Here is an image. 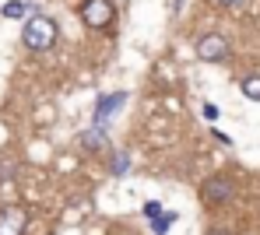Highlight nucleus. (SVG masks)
I'll list each match as a JSON object with an SVG mask.
<instances>
[{"label":"nucleus","mask_w":260,"mask_h":235,"mask_svg":"<svg viewBox=\"0 0 260 235\" xmlns=\"http://www.w3.org/2000/svg\"><path fill=\"white\" fill-rule=\"evenodd\" d=\"M21 39H25V46L32 49V53H46V49L56 43V21L46 18V14H32V18L25 21Z\"/></svg>","instance_id":"obj_1"},{"label":"nucleus","mask_w":260,"mask_h":235,"mask_svg":"<svg viewBox=\"0 0 260 235\" xmlns=\"http://www.w3.org/2000/svg\"><path fill=\"white\" fill-rule=\"evenodd\" d=\"M113 18H116L113 0H85L81 4V21H85L88 28H109Z\"/></svg>","instance_id":"obj_2"},{"label":"nucleus","mask_w":260,"mask_h":235,"mask_svg":"<svg viewBox=\"0 0 260 235\" xmlns=\"http://www.w3.org/2000/svg\"><path fill=\"white\" fill-rule=\"evenodd\" d=\"M25 225H28L25 207H18V204L0 207V235H25Z\"/></svg>","instance_id":"obj_3"},{"label":"nucleus","mask_w":260,"mask_h":235,"mask_svg":"<svg viewBox=\"0 0 260 235\" xmlns=\"http://www.w3.org/2000/svg\"><path fill=\"white\" fill-rule=\"evenodd\" d=\"M197 56L208 60V63L225 60L229 56V39L225 35H204V39H197Z\"/></svg>","instance_id":"obj_4"},{"label":"nucleus","mask_w":260,"mask_h":235,"mask_svg":"<svg viewBox=\"0 0 260 235\" xmlns=\"http://www.w3.org/2000/svg\"><path fill=\"white\" fill-rule=\"evenodd\" d=\"M201 197H204V204H221V200H229V197H232V179H229V176L208 179L204 189H201Z\"/></svg>","instance_id":"obj_5"},{"label":"nucleus","mask_w":260,"mask_h":235,"mask_svg":"<svg viewBox=\"0 0 260 235\" xmlns=\"http://www.w3.org/2000/svg\"><path fill=\"white\" fill-rule=\"evenodd\" d=\"M123 102H127V95H123V92H116V95H106V98H102V105H99V112H95V123H99V127H106L109 112L123 109Z\"/></svg>","instance_id":"obj_6"},{"label":"nucleus","mask_w":260,"mask_h":235,"mask_svg":"<svg viewBox=\"0 0 260 235\" xmlns=\"http://www.w3.org/2000/svg\"><path fill=\"white\" fill-rule=\"evenodd\" d=\"M243 95H246L250 102H260V74H253V77L243 81Z\"/></svg>","instance_id":"obj_7"},{"label":"nucleus","mask_w":260,"mask_h":235,"mask_svg":"<svg viewBox=\"0 0 260 235\" xmlns=\"http://www.w3.org/2000/svg\"><path fill=\"white\" fill-rule=\"evenodd\" d=\"M28 7L21 4V0H11V4H4V18H21Z\"/></svg>","instance_id":"obj_8"},{"label":"nucleus","mask_w":260,"mask_h":235,"mask_svg":"<svg viewBox=\"0 0 260 235\" xmlns=\"http://www.w3.org/2000/svg\"><path fill=\"white\" fill-rule=\"evenodd\" d=\"M173 221H176V214H158V218H155V225H151V228H155V232L162 235V232H166V228H169V225H173Z\"/></svg>","instance_id":"obj_9"},{"label":"nucleus","mask_w":260,"mask_h":235,"mask_svg":"<svg viewBox=\"0 0 260 235\" xmlns=\"http://www.w3.org/2000/svg\"><path fill=\"white\" fill-rule=\"evenodd\" d=\"M81 141H85L88 147H102V151H106V141H102V134H99V130H91V134H85Z\"/></svg>","instance_id":"obj_10"},{"label":"nucleus","mask_w":260,"mask_h":235,"mask_svg":"<svg viewBox=\"0 0 260 235\" xmlns=\"http://www.w3.org/2000/svg\"><path fill=\"white\" fill-rule=\"evenodd\" d=\"M113 172H116V176L127 172V154H116V158H113Z\"/></svg>","instance_id":"obj_11"},{"label":"nucleus","mask_w":260,"mask_h":235,"mask_svg":"<svg viewBox=\"0 0 260 235\" xmlns=\"http://www.w3.org/2000/svg\"><path fill=\"white\" fill-rule=\"evenodd\" d=\"M144 214H148V218L155 221V218L162 214V204H155V200H151V204H144Z\"/></svg>","instance_id":"obj_12"},{"label":"nucleus","mask_w":260,"mask_h":235,"mask_svg":"<svg viewBox=\"0 0 260 235\" xmlns=\"http://www.w3.org/2000/svg\"><path fill=\"white\" fill-rule=\"evenodd\" d=\"M11 176H14V162H7V165L0 162V179H11Z\"/></svg>","instance_id":"obj_13"},{"label":"nucleus","mask_w":260,"mask_h":235,"mask_svg":"<svg viewBox=\"0 0 260 235\" xmlns=\"http://www.w3.org/2000/svg\"><path fill=\"white\" fill-rule=\"evenodd\" d=\"M218 4H225V7H239L243 0H218Z\"/></svg>","instance_id":"obj_14"},{"label":"nucleus","mask_w":260,"mask_h":235,"mask_svg":"<svg viewBox=\"0 0 260 235\" xmlns=\"http://www.w3.org/2000/svg\"><path fill=\"white\" fill-rule=\"evenodd\" d=\"M208 235H229V232H225V228H211Z\"/></svg>","instance_id":"obj_15"}]
</instances>
